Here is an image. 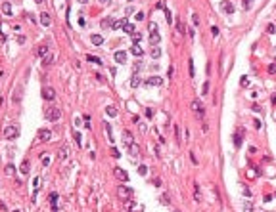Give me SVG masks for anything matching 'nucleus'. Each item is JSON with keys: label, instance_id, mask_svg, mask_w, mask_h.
I'll return each instance as SVG.
<instances>
[{"label": "nucleus", "instance_id": "obj_1", "mask_svg": "<svg viewBox=\"0 0 276 212\" xmlns=\"http://www.w3.org/2000/svg\"><path fill=\"white\" fill-rule=\"evenodd\" d=\"M44 117H46V120H50V122H56V120H60L62 119V109L60 107H46V111H44Z\"/></svg>", "mask_w": 276, "mask_h": 212}, {"label": "nucleus", "instance_id": "obj_2", "mask_svg": "<svg viewBox=\"0 0 276 212\" xmlns=\"http://www.w3.org/2000/svg\"><path fill=\"white\" fill-rule=\"evenodd\" d=\"M4 138H6L8 141H14L19 138V128L15 124H8L6 128H4Z\"/></svg>", "mask_w": 276, "mask_h": 212}, {"label": "nucleus", "instance_id": "obj_3", "mask_svg": "<svg viewBox=\"0 0 276 212\" xmlns=\"http://www.w3.org/2000/svg\"><path fill=\"white\" fill-rule=\"evenodd\" d=\"M132 195H134V191H132L131 187H127V185H119V187H117V197L123 199V201L132 199Z\"/></svg>", "mask_w": 276, "mask_h": 212}, {"label": "nucleus", "instance_id": "obj_4", "mask_svg": "<svg viewBox=\"0 0 276 212\" xmlns=\"http://www.w3.org/2000/svg\"><path fill=\"white\" fill-rule=\"evenodd\" d=\"M190 109H192V111L196 113L198 117H203V115H205V109H203V105H201V101H200V100H192V103H190Z\"/></svg>", "mask_w": 276, "mask_h": 212}, {"label": "nucleus", "instance_id": "obj_5", "mask_svg": "<svg viewBox=\"0 0 276 212\" xmlns=\"http://www.w3.org/2000/svg\"><path fill=\"white\" fill-rule=\"evenodd\" d=\"M36 138H38V141H50L52 140V130L40 128L38 132H36Z\"/></svg>", "mask_w": 276, "mask_h": 212}, {"label": "nucleus", "instance_id": "obj_6", "mask_svg": "<svg viewBox=\"0 0 276 212\" xmlns=\"http://www.w3.org/2000/svg\"><path fill=\"white\" fill-rule=\"evenodd\" d=\"M113 176H115L117 180H121V182H129V174L125 172L123 168H119V166H115V168H113Z\"/></svg>", "mask_w": 276, "mask_h": 212}, {"label": "nucleus", "instance_id": "obj_7", "mask_svg": "<svg viewBox=\"0 0 276 212\" xmlns=\"http://www.w3.org/2000/svg\"><path fill=\"white\" fill-rule=\"evenodd\" d=\"M221 10L224 12L226 15H232L234 14V4L228 2V0H222V2H221Z\"/></svg>", "mask_w": 276, "mask_h": 212}, {"label": "nucleus", "instance_id": "obj_8", "mask_svg": "<svg viewBox=\"0 0 276 212\" xmlns=\"http://www.w3.org/2000/svg\"><path fill=\"white\" fill-rule=\"evenodd\" d=\"M42 97L44 100H48V101H52L56 97V90L52 86H46V88H42Z\"/></svg>", "mask_w": 276, "mask_h": 212}, {"label": "nucleus", "instance_id": "obj_9", "mask_svg": "<svg viewBox=\"0 0 276 212\" xmlns=\"http://www.w3.org/2000/svg\"><path fill=\"white\" fill-rule=\"evenodd\" d=\"M123 141H125V145H127V147H131V145L134 143V136H132L129 130H123Z\"/></svg>", "mask_w": 276, "mask_h": 212}, {"label": "nucleus", "instance_id": "obj_10", "mask_svg": "<svg viewBox=\"0 0 276 212\" xmlns=\"http://www.w3.org/2000/svg\"><path fill=\"white\" fill-rule=\"evenodd\" d=\"M38 19H40V23H42L44 27H50V25H52V17H50V14H48V12H42Z\"/></svg>", "mask_w": 276, "mask_h": 212}, {"label": "nucleus", "instance_id": "obj_11", "mask_svg": "<svg viewBox=\"0 0 276 212\" xmlns=\"http://www.w3.org/2000/svg\"><path fill=\"white\" fill-rule=\"evenodd\" d=\"M146 84H148V86H161V84H163V79H161V76H150V79L146 80Z\"/></svg>", "mask_w": 276, "mask_h": 212}, {"label": "nucleus", "instance_id": "obj_12", "mask_svg": "<svg viewBox=\"0 0 276 212\" xmlns=\"http://www.w3.org/2000/svg\"><path fill=\"white\" fill-rule=\"evenodd\" d=\"M113 59H115L117 63H125V61H127V54H125L123 50H117L115 54H113Z\"/></svg>", "mask_w": 276, "mask_h": 212}, {"label": "nucleus", "instance_id": "obj_13", "mask_svg": "<svg viewBox=\"0 0 276 212\" xmlns=\"http://www.w3.org/2000/svg\"><path fill=\"white\" fill-rule=\"evenodd\" d=\"M150 42H152V46H157V44L161 42V36H159V32H157V31L150 32Z\"/></svg>", "mask_w": 276, "mask_h": 212}, {"label": "nucleus", "instance_id": "obj_14", "mask_svg": "<svg viewBox=\"0 0 276 212\" xmlns=\"http://www.w3.org/2000/svg\"><path fill=\"white\" fill-rule=\"evenodd\" d=\"M113 19L111 17H105V19H102V21H100V27H102V29L105 31V29H113Z\"/></svg>", "mask_w": 276, "mask_h": 212}, {"label": "nucleus", "instance_id": "obj_15", "mask_svg": "<svg viewBox=\"0 0 276 212\" xmlns=\"http://www.w3.org/2000/svg\"><path fill=\"white\" fill-rule=\"evenodd\" d=\"M0 10H2L4 15H8V17H10V15H12V4H10V2H2V4H0Z\"/></svg>", "mask_w": 276, "mask_h": 212}, {"label": "nucleus", "instance_id": "obj_16", "mask_svg": "<svg viewBox=\"0 0 276 212\" xmlns=\"http://www.w3.org/2000/svg\"><path fill=\"white\" fill-rule=\"evenodd\" d=\"M90 40H92V44H94V46H102V44H104V36H102V35H92Z\"/></svg>", "mask_w": 276, "mask_h": 212}, {"label": "nucleus", "instance_id": "obj_17", "mask_svg": "<svg viewBox=\"0 0 276 212\" xmlns=\"http://www.w3.org/2000/svg\"><path fill=\"white\" fill-rule=\"evenodd\" d=\"M58 157L62 159V161H65V159L69 157V147H67V145H63V147H60V153H58Z\"/></svg>", "mask_w": 276, "mask_h": 212}, {"label": "nucleus", "instance_id": "obj_18", "mask_svg": "<svg viewBox=\"0 0 276 212\" xmlns=\"http://www.w3.org/2000/svg\"><path fill=\"white\" fill-rule=\"evenodd\" d=\"M242 134H243V128H240L236 132V136H234V145H236V147H240V145H242Z\"/></svg>", "mask_w": 276, "mask_h": 212}, {"label": "nucleus", "instance_id": "obj_19", "mask_svg": "<svg viewBox=\"0 0 276 212\" xmlns=\"http://www.w3.org/2000/svg\"><path fill=\"white\" fill-rule=\"evenodd\" d=\"M131 52H132V54L136 56V58H142V56H144V50H142V48L138 46V44H134V46L131 48Z\"/></svg>", "mask_w": 276, "mask_h": 212}, {"label": "nucleus", "instance_id": "obj_20", "mask_svg": "<svg viewBox=\"0 0 276 212\" xmlns=\"http://www.w3.org/2000/svg\"><path fill=\"white\" fill-rule=\"evenodd\" d=\"M127 17H123V19H119V21H115L113 23V29H125V25H127Z\"/></svg>", "mask_w": 276, "mask_h": 212}, {"label": "nucleus", "instance_id": "obj_21", "mask_svg": "<svg viewBox=\"0 0 276 212\" xmlns=\"http://www.w3.org/2000/svg\"><path fill=\"white\" fill-rule=\"evenodd\" d=\"M19 172H21V174H29V161H27V159L21 162V166H19Z\"/></svg>", "mask_w": 276, "mask_h": 212}, {"label": "nucleus", "instance_id": "obj_22", "mask_svg": "<svg viewBox=\"0 0 276 212\" xmlns=\"http://www.w3.org/2000/svg\"><path fill=\"white\" fill-rule=\"evenodd\" d=\"M48 54H50V50H48V46H46V44L38 48V56H40V58H46Z\"/></svg>", "mask_w": 276, "mask_h": 212}, {"label": "nucleus", "instance_id": "obj_23", "mask_svg": "<svg viewBox=\"0 0 276 212\" xmlns=\"http://www.w3.org/2000/svg\"><path fill=\"white\" fill-rule=\"evenodd\" d=\"M86 59L90 61V63H94V65H102V59H100L98 56H86Z\"/></svg>", "mask_w": 276, "mask_h": 212}, {"label": "nucleus", "instance_id": "obj_24", "mask_svg": "<svg viewBox=\"0 0 276 212\" xmlns=\"http://www.w3.org/2000/svg\"><path fill=\"white\" fill-rule=\"evenodd\" d=\"M129 151H131V155H132V157H136V155H140V147H138L136 143H132L131 147H129Z\"/></svg>", "mask_w": 276, "mask_h": 212}, {"label": "nucleus", "instance_id": "obj_25", "mask_svg": "<svg viewBox=\"0 0 276 212\" xmlns=\"http://www.w3.org/2000/svg\"><path fill=\"white\" fill-rule=\"evenodd\" d=\"M194 189H196V193H194V199H196L198 203L201 201V193H200V185H198V183H194Z\"/></svg>", "mask_w": 276, "mask_h": 212}, {"label": "nucleus", "instance_id": "obj_26", "mask_svg": "<svg viewBox=\"0 0 276 212\" xmlns=\"http://www.w3.org/2000/svg\"><path fill=\"white\" fill-rule=\"evenodd\" d=\"M12 100H14V103H15V101H21V88H17V90L14 92V96H12Z\"/></svg>", "mask_w": 276, "mask_h": 212}, {"label": "nucleus", "instance_id": "obj_27", "mask_svg": "<svg viewBox=\"0 0 276 212\" xmlns=\"http://www.w3.org/2000/svg\"><path fill=\"white\" fill-rule=\"evenodd\" d=\"M125 32L132 36V35H134V32H136V31H134V25H131V23H127V25H125Z\"/></svg>", "mask_w": 276, "mask_h": 212}, {"label": "nucleus", "instance_id": "obj_28", "mask_svg": "<svg viewBox=\"0 0 276 212\" xmlns=\"http://www.w3.org/2000/svg\"><path fill=\"white\" fill-rule=\"evenodd\" d=\"M159 56H161V50H159L157 46H153V48H152V58H153V59H159Z\"/></svg>", "mask_w": 276, "mask_h": 212}, {"label": "nucleus", "instance_id": "obj_29", "mask_svg": "<svg viewBox=\"0 0 276 212\" xmlns=\"http://www.w3.org/2000/svg\"><path fill=\"white\" fill-rule=\"evenodd\" d=\"M243 212H253V203H251V201L243 203Z\"/></svg>", "mask_w": 276, "mask_h": 212}, {"label": "nucleus", "instance_id": "obj_30", "mask_svg": "<svg viewBox=\"0 0 276 212\" xmlns=\"http://www.w3.org/2000/svg\"><path fill=\"white\" fill-rule=\"evenodd\" d=\"M105 113H107V115H109V117H117V109H115V107H113V105H109V107H107V109H105Z\"/></svg>", "mask_w": 276, "mask_h": 212}, {"label": "nucleus", "instance_id": "obj_31", "mask_svg": "<svg viewBox=\"0 0 276 212\" xmlns=\"http://www.w3.org/2000/svg\"><path fill=\"white\" fill-rule=\"evenodd\" d=\"M188 75H190V76L196 75V71H194V61H192V59H188Z\"/></svg>", "mask_w": 276, "mask_h": 212}, {"label": "nucleus", "instance_id": "obj_32", "mask_svg": "<svg viewBox=\"0 0 276 212\" xmlns=\"http://www.w3.org/2000/svg\"><path fill=\"white\" fill-rule=\"evenodd\" d=\"M56 203H58V193H50V205L56 208Z\"/></svg>", "mask_w": 276, "mask_h": 212}, {"label": "nucleus", "instance_id": "obj_33", "mask_svg": "<svg viewBox=\"0 0 276 212\" xmlns=\"http://www.w3.org/2000/svg\"><path fill=\"white\" fill-rule=\"evenodd\" d=\"M138 84H140V79H138V75H134V76L131 79V86H132V88H136Z\"/></svg>", "mask_w": 276, "mask_h": 212}, {"label": "nucleus", "instance_id": "obj_34", "mask_svg": "<svg viewBox=\"0 0 276 212\" xmlns=\"http://www.w3.org/2000/svg\"><path fill=\"white\" fill-rule=\"evenodd\" d=\"M73 138H75V141H77V145H83V136H81L79 132H75L73 134Z\"/></svg>", "mask_w": 276, "mask_h": 212}, {"label": "nucleus", "instance_id": "obj_35", "mask_svg": "<svg viewBox=\"0 0 276 212\" xmlns=\"http://www.w3.org/2000/svg\"><path fill=\"white\" fill-rule=\"evenodd\" d=\"M52 59H54V58H52V54H48L46 58H42V63H44V65H50V63H52Z\"/></svg>", "mask_w": 276, "mask_h": 212}, {"label": "nucleus", "instance_id": "obj_36", "mask_svg": "<svg viewBox=\"0 0 276 212\" xmlns=\"http://www.w3.org/2000/svg\"><path fill=\"white\" fill-rule=\"evenodd\" d=\"M14 172H15V170H14V164H8V166H6V174H8V176H14Z\"/></svg>", "mask_w": 276, "mask_h": 212}, {"label": "nucleus", "instance_id": "obj_37", "mask_svg": "<svg viewBox=\"0 0 276 212\" xmlns=\"http://www.w3.org/2000/svg\"><path fill=\"white\" fill-rule=\"evenodd\" d=\"M165 19H167V23H173V14L169 10H165Z\"/></svg>", "mask_w": 276, "mask_h": 212}, {"label": "nucleus", "instance_id": "obj_38", "mask_svg": "<svg viewBox=\"0 0 276 212\" xmlns=\"http://www.w3.org/2000/svg\"><path fill=\"white\" fill-rule=\"evenodd\" d=\"M161 203H163V205H171V199H169V195H161Z\"/></svg>", "mask_w": 276, "mask_h": 212}, {"label": "nucleus", "instance_id": "obj_39", "mask_svg": "<svg viewBox=\"0 0 276 212\" xmlns=\"http://www.w3.org/2000/svg\"><path fill=\"white\" fill-rule=\"evenodd\" d=\"M192 23H194L196 27L200 25V17H198V14H192Z\"/></svg>", "mask_w": 276, "mask_h": 212}, {"label": "nucleus", "instance_id": "obj_40", "mask_svg": "<svg viewBox=\"0 0 276 212\" xmlns=\"http://www.w3.org/2000/svg\"><path fill=\"white\" fill-rule=\"evenodd\" d=\"M174 136H176V141L182 140V138H180V128H178V126H174Z\"/></svg>", "mask_w": 276, "mask_h": 212}, {"label": "nucleus", "instance_id": "obj_41", "mask_svg": "<svg viewBox=\"0 0 276 212\" xmlns=\"http://www.w3.org/2000/svg\"><path fill=\"white\" fill-rule=\"evenodd\" d=\"M138 172H140L142 176H146V174H148V168H146V166L142 164V166H138Z\"/></svg>", "mask_w": 276, "mask_h": 212}, {"label": "nucleus", "instance_id": "obj_42", "mask_svg": "<svg viewBox=\"0 0 276 212\" xmlns=\"http://www.w3.org/2000/svg\"><path fill=\"white\" fill-rule=\"evenodd\" d=\"M269 73H270V75H276V63H270L269 65Z\"/></svg>", "mask_w": 276, "mask_h": 212}, {"label": "nucleus", "instance_id": "obj_43", "mask_svg": "<svg viewBox=\"0 0 276 212\" xmlns=\"http://www.w3.org/2000/svg\"><path fill=\"white\" fill-rule=\"evenodd\" d=\"M148 27H150V32H152V31H157V23H155V21H150Z\"/></svg>", "mask_w": 276, "mask_h": 212}, {"label": "nucleus", "instance_id": "obj_44", "mask_svg": "<svg viewBox=\"0 0 276 212\" xmlns=\"http://www.w3.org/2000/svg\"><path fill=\"white\" fill-rule=\"evenodd\" d=\"M132 40H134V42H140V40H142V35H140V32H134V35H132Z\"/></svg>", "mask_w": 276, "mask_h": 212}, {"label": "nucleus", "instance_id": "obj_45", "mask_svg": "<svg viewBox=\"0 0 276 212\" xmlns=\"http://www.w3.org/2000/svg\"><path fill=\"white\" fill-rule=\"evenodd\" d=\"M219 32H221V31H219V27H215V25L211 27V35H213V36H219Z\"/></svg>", "mask_w": 276, "mask_h": 212}, {"label": "nucleus", "instance_id": "obj_46", "mask_svg": "<svg viewBox=\"0 0 276 212\" xmlns=\"http://www.w3.org/2000/svg\"><path fill=\"white\" fill-rule=\"evenodd\" d=\"M267 32H270V35H272V32H276V27L272 25V23H269V27H267Z\"/></svg>", "mask_w": 276, "mask_h": 212}, {"label": "nucleus", "instance_id": "obj_47", "mask_svg": "<svg viewBox=\"0 0 276 212\" xmlns=\"http://www.w3.org/2000/svg\"><path fill=\"white\" fill-rule=\"evenodd\" d=\"M152 183H153L155 187H161V178H153V180H152Z\"/></svg>", "mask_w": 276, "mask_h": 212}, {"label": "nucleus", "instance_id": "obj_48", "mask_svg": "<svg viewBox=\"0 0 276 212\" xmlns=\"http://www.w3.org/2000/svg\"><path fill=\"white\" fill-rule=\"evenodd\" d=\"M144 17H146V15L142 14V12H138V14L134 15V19H136V21H142V19H144Z\"/></svg>", "mask_w": 276, "mask_h": 212}, {"label": "nucleus", "instance_id": "obj_49", "mask_svg": "<svg viewBox=\"0 0 276 212\" xmlns=\"http://www.w3.org/2000/svg\"><path fill=\"white\" fill-rule=\"evenodd\" d=\"M127 212H142V206H138V205H134L131 210H127Z\"/></svg>", "mask_w": 276, "mask_h": 212}, {"label": "nucleus", "instance_id": "obj_50", "mask_svg": "<svg viewBox=\"0 0 276 212\" xmlns=\"http://www.w3.org/2000/svg\"><path fill=\"white\" fill-rule=\"evenodd\" d=\"M201 94H209V82H203V88H201Z\"/></svg>", "mask_w": 276, "mask_h": 212}, {"label": "nucleus", "instance_id": "obj_51", "mask_svg": "<svg viewBox=\"0 0 276 212\" xmlns=\"http://www.w3.org/2000/svg\"><path fill=\"white\" fill-rule=\"evenodd\" d=\"M242 4H243V8H245V10H249V8H251V0H243Z\"/></svg>", "mask_w": 276, "mask_h": 212}, {"label": "nucleus", "instance_id": "obj_52", "mask_svg": "<svg viewBox=\"0 0 276 212\" xmlns=\"http://www.w3.org/2000/svg\"><path fill=\"white\" fill-rule=\"evenodd\" d=\"M111 155H113V157H115V159H119V157H121V153H119V151H117V149H115V147H113V149H111Z\"/></svg>", "mask_w": 276, "mask_h": 212}, {"label": "nucleus", "instance_id": "obj_53", "mask_svg": "<svg viewBox=\"0 0 276 212\" xmlns=\"http://www.w3.org/2000/svg\"><path fill=\"white\" fill-rule=\"evenodd\" d=\"M242 191H243V195H247V197H251V191H249V189H247V187H245V185H243V187H242Z\"/></svg>", "mask_w": 276, "mask_h": 212}, {"label": "nucleus", "instance_id": "obj_54", "mask_svg": "<svg viewBox=\"0 0 276 212\" xmlns=\"http://www.w3.org/2000/svg\"><path fill=\"white\" fill-rule=\"evenodd\" d=\"M176 27H178V31H180V32H184V25H182V21H176Z\"/></svg>", "mask_w": 276, "mask_h": 212}, {"label": "nucleus", "instance_id": "obj_55", "mask_svg": "<svg viewBox=\"0 0 276 212\" xmlns=\"http://www.w3.org/2000/svg\"><path fill=\"white\" fill-rule=\"evenodd\" d=\"M247 82H249V80H247V79H245V76H243V79L240 80V84H242V86H247Z\"/></svg>", "mask_w": 276, "mask_h": 212}, {"label": "nucleus", "instance_id": "obj_56", "mask_svg": "<svg viewBox=\"0 0 276 212\" xmlns=\"http://www.w3.org/2000/svg\"><path fill=\"white\" fill-rule=\"evenodd\" d=\"M152 115H153L152 109H146V117H148V119H152Z\"/></svg>", "mask_w": 276, "mask_h": 212}, {"label": "nucleus", "instance_id": "obj_57", "mask_svg": "<svg viewBox=\"0 0 276 212\" xmlns=\"http://www.w3.org/2000/svg\"><path fill=\"white\" fill-rule=\"evenodd\" d=\"M25 42V36H17V44H23Z\"/></svg>", "mask_w": 276, "mask_h": 212}, {"label": "nucleus", "instance_id": "obj_58", "mask_svg": "<svg viewBox=\"0 0 276 212\" xmlns=\"http://www.w3.org/2000/svg\"><path fill=\"white\" fill-rule=\"evenodd\" d=\"M42 164H44V166H48V164H50V159H48V157H46V159H42Z\"/></svg>", "mask_w": 276, "mask_h": 212}, {"label": "nucleus", "instance_id": "obj_59", "mask_svg": "<svg viewBox=\"0 0 276 212\" xmlns=\"http://www.w3.org/2000/svg\"><path fill=\"white\" fill-rule=\"evenodd\" d=\"M79 2H81V4H86V2H88V0H79Z\"/></svg>", "mask_w": 276, "mask_h": 212}, {"label": "nucleus", "instance_id": "obj_60", "mask_svg": "<svg viewBox=\"0 0 276 212\" xmlns=\"http://www.w3.org/2000/svg\"><path fill=\"white\" fill-rule=\"evenodd\" d=\"M35 2H36V4H42V2H44V0H35Z\"/></svg>", "mask_w": 276, "mask_h": 212}, {"label": "nucleus", "instance_id": "obj_61", "mask_svg": "<svg viewBox=\"0 0 276 212\" xmlns=\"http://www.w3.org/2000/svg\"><path fill=\"white\" fill-rule=\"evenodd\" d=\"M100 2H102V4H105V2H107V0H100Z\"/></svg>", "mask_w": 276, "mask_h": 212}, {"label": "nucleus", "instance_id": "obj_62", "mask_svg": "<svg viewBox=\"0 0 276 212\" xmlns=\"http://www.w3.org/2000/svg\"><path fill=\"white\" fill-rule=\"evenodd\" d=\"M12 212H19V210H12Z\"/></svg>", "mask_w": 276, "mask_h": 212}, {"label": "nucleus", "instance_id": "obj_63", "mask_svg": "<svg viewBox=\"0 0 276 212\" xmlns=\"http://www.w3.org/2000/svg\"><path fill=\"white\" fill-rule=\"evenodd\" d=\"M174 212H178V210H174Z\"/></svg>", "mask_w": 276, "mask_h": 212}]
</instances>
